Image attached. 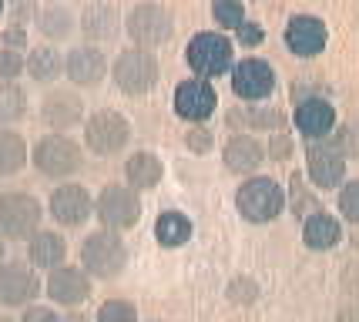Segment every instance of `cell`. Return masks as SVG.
Segmentation results:
<instances>
[{"mask_svg": "<svg viewBox=\"0 0 359 322\" xmlns=\"http://www.w3.org/2000/svg\"><path fill=\"white\" fill-rule=\"evenodd\" d=\"M235 208L252 225H266L272 218H279L282 208H285V188L276 178H266V175L245 178L235 192Z\"/></svg>", "mask_w": 359, "mask_h": 322, "instance_id": "6da1fadb", "label": "cell"}, {"mask_svg": "<svg viewBox=\"0 0 359 322\" xmlns=\"http://www.w3.org/2000/svg\"><path fill=\"white\" fill-rule=\"evenodd\" d=\"M81 269L91 279H118L128 269V246L121 242V235L111 229L91 232L81 242Z\"/></svg>", "mask_w": 359, "mask_h": 322, "instance_id": "7a4b0ae2", "label": "cell"}, {"mask_svg": "<svg viewBox=\"0 0 359 322\" xmlns=\"http://www.w3.org/2000/svg\"><path fill=\"white\" fill-rule=\"evenodd\" d=\"M94 215L97 222L111 232H128L138 225L141 218V199L131 185L111 182L101 188V195L94 199Z\"/></svg>", "mask_w": 359, "mask_h": 322, "instance_id": "3957f363", "label": "cell"}, {"mask_svg": "<svg viewBox=\"0 0 359 322\" xmlns=\"http://www.w3.org/2000/svg\"><path fill=\"white\" fill-rule=\"evenodd\" d=\"M31 161L47 178H71L74 171L84 168V152H81L78 141H71L67 135H44L34 145Z\"/></svg>", "mask_w": 359, "mask_h": 322, "instance_id": "277c9868", "label": "cell"}, {"mask_svg": "<svg viewBox=\"0 0 359 322\" xmlns=\"http://www.w3.org/2000/svg\"><path fill=\"white\" fill-rule=\"evenodd\" d=\"M232 58H235L232 41H229L225 34H215V31L195 34L185 47V61L198 77L225 74V71L232 67Z\"/></svg>", "mask_w": 359, "mask_h": 322, "instance_id": "5b68a950", "label": "cell"}, {"mask_svg": "<svg viewBox=\"0 0 359 322\" xmlns=\"http://www.w3.org/2000/svg\"><path fill=\"white\" fill-rule=\"evenodd\" d=\"M125 31L135 41V47H158L165 44L175 31V20L168 14V7H161L155 0L135 4L125 17Z\"/></svg>", "mask_w": 359, "mask_h": 322, "instance_id": "8992f818", "label": "cell"}, {"mask_svg": "<svg viewBox=\"0 0 359 322\" xmlns=\"http://www.w3.org/2000/svg\"><path fill=\"white\" fill-rule=\"evenodd\" d=\"M44 222V205L27 192L0 195V235L4 239H31Z\"/></svg>", "mask_w": 359, "mask_h": 322, "instance_id": "52a82bcc", "label": "cell"}, {"mask_svg": "<svg viewBox=\"0 0 359 322\" xmlns=\"http://www.w3.org/2000/svg\"><path fill=\"white\" fill-rule=\"evenodd\" d=\"M114 84L125 94H148L158 84V61L148 47H125L111 67Z\"/></svg>", "mask_w": 359, "mask_h": 322, "instance_id": "ba28073f", "label": "cell"}, {"mask_svg": "<svg viewBox=\"0 0 359 322\" xmlns=\"http://www.w3.org/2000/svg\"><path fill=\"white\" fill-rule=\"evenodd\" d=\"M131 141V124L125 114L118 111H94L88 124H84V145L94 154H118L125 152V145Z\"/></svg>", "mask_w": 359, "mask_h": 322, "instance_id": "9c48e42d", "label": "cell"}, {"mask_svg": "<svg viewBox=\"0 0 359 322\" xmlns=\"http://www.w3.org/2000/svg\"><path fill=\"white\" fill-rule=\"evenodd\" d=\"M47 212H50V218H54L57 225H64V229H81V225L94 215V199L88 195L84 185L64 182L50 192Z\"/></svg>", "mask_w": 359, "mask_h": 322, "instance_id": "30bf717a", "label": "cell"}, {"mask_svg": "<svg viewBox=\"0 0 359 322\" xmlns=\"http://www.w3.org/2000/svg\"><path fill=\"white\" fill-rule=\"evenodd\" d=\"M37 295H41V279L27 262H0V306H31Z\"/></svg>", "mask_w": 359, "mask_h": 322, "instance_id": "8fae6325", "label": "cell"}, {"mask_svg": "<svg viewBox=\"0 0 359 322\" xmlns=\"http://www.w3.org/2000/svg\"><path fill=\"white\" fill-rule=\"evenodd\" d=\"M44 289H47V299H50V302L78 309L81 302H88V295H91V276H88L81 265H57V269H50Z\"/></svg>", "mask_w": 359, "mask_h": 322, "instance_id": "7c38bea8", "label": "cell"}, {"mask_svg": "<svg viewBox=\"0 0 359 322\" xmlns=\"http://www.w3.org/2000/svg\"><path fill=\"white\" fill-rule=\"evenodd\" d=\"M306 168H309V178L316 188H336L346 178V158L332 141L323 138L306 148Z\"/></svg>", "mask_w": 359, "mask_h": 322, "instance_id": "4fadbf2b", "label": "cell"}, {"mask_svg": "<svg viewBox=\"0 0 359 322\" xmlns=\"http://www.w3.org/2000/svg\"><path fill=\"white\" fill-rule=\"evenodd\" d=\"M232 91L242 101H262L276 91V71L262 58H245L232 67Z\"/></svg>", "mask_w": 359, "mask_h": 322, "instance_id": "5bb4252c", "label": "cell"}, {"mask_svg": "<svg viewBox=\"0 0 359 322\" xmlns=\"http://www.w3.org/2000/svg\"><path fill=\"white\" fill-rule=\"evenodd\" d=\"M64 71L71 77V84H78V88H97V84L104 81V74H108V58H104L101 47L78 44L67 51Z\"/></svg>", "mask_w": 359, "mask_h": 322, "instance_id": "9a60e30c", "label": "cell"}, {"mask_svg": "<svg viewBox=\"0 0 359 322\" xmlns=\"http://www.w3.org/2000/svg\"><path fill=\"white\" fill-rule=\"evenodd\" d=\"M215 107H219V98H215L208 81L191 77V81H182V84L175 88V111H178L185 121L202 124Z\"/></svg>", "mask_w": 359, "mask_h": 322, "instance_id": "2e32d148", "label": "cell"}, {"mask_svg": "<svg viewBox=\"0 0 359 322\" xmlns=\"http://www.w3.org/2000/svg\"><path fill=\"white\" fill-rule=\"evenodd\" d=\"M326 41H329L326 24L313 14H296L285 24V44L299 58H316L326 47Z\"/></svg>", "mask_w": 359, "mask_h": 322, "instance_id": "e0dca14e", "label": "cell"}, {"mask_svg": "<svg viewBox=\"0 0 359 322\" xmlns=\"http://www.w3.org/2000/svg\"><path fill=\"white\" fill-rule=\"evenodd\" d=\"M41 118L54 131H67V128L84 121V101H81V94L67 91V88H54L41 101Z\"/></svg>", "mask_w": 359, "mask_h": 322, "instance_id": "ac0fdd59", "label": "cell"}, {"mask_svg": "<svg viewBox=\"0 0 359 322\" xmlns=\"http://www.w3.org/2000/svg\"><path fill=\"white\" fill-rule=\"evenodd\" d=\"M296 128L309 141H323L336 128V107L329 105L326 98H319V94L302 98L296 105Z\"/></svg>", "mask_w": 359, "mask_h": 322, "instance_id": "d6986e66", "label": "cell"}, {"mask_svg": "<svg viewBox=\"0 0 359 322\" xmlns=\"http://www.w3.org/2000/svg\"><path fill=\"white\" fill-rule=\"evenodd\" d=\"M81 34L94 41V44H101V41H114L118 34H121V14H118V7L108 4V0H94L84 7V14H81Z\"/></svg>", "mask_w": 359, "mask_h": 322, "instance_id": "ffe728a7", "label": "cell"}, {"mask_svg": "<svg viewBox=\"0 0 359 322\" xmlns=\"http://www.w3.org/2000/svg\"><path fill=\"white\" fill-rule=\"evenodd\" d=\"M339 239H343L339 218L323 212V208H316V212L302 222V242L313 248V252H329V248L339 246Z\"/></svg>", "mask_w": 359, "mask_h": 322, "instance_id": "44dd1931", "label": "cell"}, {"mask_svg": "<svg viewBox=\"0 0 359 322\" xmlns=\"http://www.w3.org/2000/svg\"><path fill=\"white\" fill-rule=\"evenodd\" d=\"M67 259V242H64L61 232H34L27 239V262L34 269H57Z\"/></svg>", "mask_w": 359, "mask_h": 322, "instance_id": "7402d4cb", "label": "cell"}, {"mask_svg": "<svg viewBox=\"0 0 359 322\" xmlns=\"http://www.w3.org/2000/svg\"><path fill=\"white\" fill-rule=\"evenodd\" d=\"M262 161H266V148L252 135H235L225 145V168L235 175H252V171H259Z\"/></svg>", "mask_w": 359, "mask_h": 322, "instance_id": "603a6c76", "label": "cell"}, {"mask_svg": "<svg viewBox=\"0 0 359 322\" xmlns=\"http://www.w3.org/2000/svg\"><path fill=\"white\" fill-rule=\"evenodd\" d=\"M161 175H165V165H161V158H158L155 152H135L125 161V178L135 192L155 188V185L161 182Z\"/></svg>", "mask_w": 359, "mask_h": 322, "instance_id": "cb8c5ba5", "label": "cell"}, {"mask_svg": "<svg viewBox=\"0 0 359 322\" xmlns=\"http://www.w3.org/2000/svg\"><path fill=\"white\" fill-rule=\"evenodd\" d=\"M191 218H188L185 212H175V208H168V212L158 215L155 222V239L161 248H182L191 239Z\"/></svg>", "mask_w": 359, "mask_h": 322, "instance_id": "d4e9b609", "label": "cell"}, {"mask_svg": "<svg viewBox=\"0 0 359 322\" xmlns=\"http://www.w3.org/2000/svg\"><path fill=\"white\" fill-rule=\"evenodd\" d=\"M27 161H31L27 141L11 128H0V178H11L17 171H24Z\"/></svg>", "mask_w": 359, "mask_h": 322, "instance_id": "484cf974", "label": "cell"}, {"mask_svg": "<svg viewBox=\"0 0 359 322\" xmlns=\"http://www.w3.org/2000/svg\"><path fill=\"white\" fill-rule=\"evenodd\" d=\"M61 71H64V58H61L57 47L41 44L27 54V74H31L34 81H41V84H50Z\"/></svg>", "mask_w": 359, "mask_h": 322, "instance_id": "4316f807", "label": "cell"}, {"mask_svg": "<svg viewBox=\"0 0 359 322\" xmlns=\"http://www.w3.org/2000/svg\"><path fill=\"white\" fill-rule=\"evenodd\" d=\"M27 114V91L17 81H0V121L14 124Z\"/></svg>", "mask_w": 359, "mask_h": 322, "instance_id": "83f0119b", "label": "cell"}, {"mask_svg": "<svg viewBox=\"0 0 359 322\" xmlns=\"http://www.w3.org/2000/svg\"><path fill=\"white\" fill-rule=\"evenodd\" d=\"M37 27L50 41H64V37H71V31H74V17H71L67 7H44L37 14Z\"/></svg>", "mask_w": 359, "mask_h": 322, "instance_id": "f1b7e54d", "label": "cell"}, {"mask_svg": "<svg viewBox=\"0 0 359 322\" xmlns=\"http://www.w3.org/2000/svg\"><path fill=\"white\" fill-rule=\"evenodd\" d=\"M238 121H245L249 128H279V111L276 107H235L232 111V124Z\"/></svg>", "mask_w": 359, "mask_h": 322, "instance_id": "f546056e", "label": "cell"}, {"mask_svg": "<svg viewBox=\"0 0 359 322\" xmlns=\"http://www.w3.org/2000/svg\"><path fill=\"white\" fill-rule=\"evenodd\" d=\"M289 205H292L296 218H309V215L319 208V201H316V195L309 192V188H306L302 175H292V188H289Z\"/></svg>", "mask_w": 359, "mask_h": 322, "instance_id": "4dcf8cb0", "label": "cell"}, {"mask_svg": "<svg viewBox=\"0 0 359 322\" xmlns=\"http://www.w3.org/2000/svg\"><path fill=\"white\" fill-rule=\"evenodd\" d=\"M94 322H138V309L128 299H108V302H101Z\"/></svg>", "mask_w": 359, "mask_h": 322, "instance_id": "1f68e13d", "label": "cell"}, {"mask_svg": "<svg viewBox=\"0 0 359 322\" xmlns=\"http://www.w3.org/2000/svg\"><path fill=\"white\" fill-rule=\"evenodd\" d=\"M212 17L222 27H238V24H245V4L242 0H215L212 4Z\"/></svg>", "mask_w": 359, "mask_h": 322, "instance_id": "d6a6232c", "label": "cell"}, {"mask_svg": "<svg viewBox=\"0 0 359 322\" xmlns=\"http://www.w3.org/2000/svg\"><path fill=\"white\" fill-rule=\"evenodd\" d=\"M339 215L346 222L359 225V178L343 185V192H339Z\"/></svg>", "mask_w": 359, "mask_h": 322, "instance_id": "836d02e7", "label": "cell"}, {"mask_svg": "<svg viewBox=\"0 0 359 322\" xmlns=\"http://www.w3.org/2000/svg\"><path fill=\"white\" fill-rule=\"evenodd\" d=\"M24 67H27V61H24L20 51H14V47H4L0 51V81H14Z\"/></svg>", "mask_w": 359, "mask_h": 322, "instance_id": "e575fe53", "label": "cell"}, {"mask_svg": "<svg viewBox=\"0 0 359 322\" xmlns=\"http://www.w3.org/2000/svg\"><path fill=\"white\" fill-rule=\"evenodd\" d=\"M329 141L343 152V158L359 154V124H343V128H339V135H332Z\"/></svg>", "mask_w": 359, "mask_h": 322, "instance_id": "d590c367", "label": "cell"}, {"mask_svg": "<svg viewBox=\"0 0 359 322\" xmlns=\"http://www.w3.org/2000/svg\"><path fill=\"white\" fill-rule=\"evenodd\" d=\"M229 299L238 302V306H252L255 299H259V282H252V279H235L232 286H229Z\"/></svg>", "mask_w": 359, "mask_h": 322, "instance_id": "8d00e7d4", "label": "cell"}, {"mask_svg": "<svg viewBox=\"0 0 359 322\" xmlns=\"http://www.w3.org/2000/svg\"><path fill=\"white\" fill-rule=\"evenodd\" d=\"M185 145H188V148H191L195 154L212 152V131H208V128H202V124H195V128H188Z\"/></svg>", "mask_w": 359, "mask_h": 322, "instance_id": "74e56055", "label": "cell"}, {"mask_svg": "<svg viewBox=\"0 0 359 322\" xmlns=\"http://www.w3.org/2000/svg\"><path fill=\"white\" fill-rule=\"evenodd\" d=\"M20 322H61V316H57L50 306H24Z\"/></svg>", "mask_w": 359, "mask_h": 322, "instance_id": "f35d334b", "label": "cell"}, {"mask_svg": "<svg viewBox=\"0 0 359 322\" xmlns=\"http://www.w3.org/2000/svg\"><path fill=\"white\" fill-rule=\"evenodd\" d=\"M235 31H238V41H242V44H245V47H255V44H262V37H266V34H262V27H259V24H238Z\"/></svg>", "mask_w": 359, "mask_h": 322, "instance_id": "ab89813d", "label": "cell"}, {"mask_svg": "<svg viewBox=\"0 0 359 322\" xmlns=\"http://www.w3.org/2000/svg\"><path fill=\"white\" fill-rule=\"evenodd\" d=\"M4 47H14V51H24V47H27V31H24L20 24H14V27H7V31H4Z\"/></svg>", "mask_w": 359, "mask_h": 322, "instance_id": "60d3db41", "label": "cell"}, {"mask_svg": "<svg viewBox=\"0 0 359 322\" xmlns=\"http://www.w3.org/2000/svg\"><path fill=\"white\" fill-rule=\"evenodd\" d=\"M11 14H14V24H24L37 14V7H34V0H11Z\"/></svg>", "mask_w": 359, "mask_h": 322, "instance_id": "b9f144b4", "label": "cell"}, {"mask_svg": "<svg viewBox=\"0 0 359 322\" xmlns=\"http://www.w3.org/2000/svg\"><path fill=\"white\" fill-rule=\"evenodd\" d=\"M272 154H276V158H285V154H289V138H285V135H272Z\"/></svg>", "mask_w": 359, "mask_h": 322, "instance_id": "7bdbcfd3", "label": "cell"}, {"mask_svg": "<svg viewBox=\"0 0 359 322\" xmlns=\"http://www.w3.org/2000/svg\"><path fill=\"white\" fill-rule=\"evenodd\" d=\"M336 322H359V306L343 309V312H339V319H336Z\"/></svg>", "mask_w": 359, "mask_h": 322, "instance_id": "ee69618b", "label": "cell"}, {"mask_svg": "<svg viewBox=\"0 0 359 322\" xmlns=\"http://www.w3.org/2000/svg\"><path fill=\"white\" fill-rule=\"evenodd\" d=\"M61 322H88V319H84V316H78V312H74V316H67V319H61Z\"/></svg>", "mask_w": 359, "mask_h": 322, "instance_id": "f6af8a7d", "label": "cell"}, {"mask_svg": "<svg viewBox=\"0 0 359 322\" xmlns=\"http://www.w3.org/2000/svg\"><path fill=\"white\" fill-rule=\"evenodd\" d=\"M4 252H7V242H4V235H0V262H4Z\"/></svg>", "mask_w": 359, "mask_h": 322, "instance_id": "bcb514c9", "label": "cell"}, {"mask_svg": "<svg viewBox=\"0 0 359 322\" xmlns=\"http://www.w3.org/2000/svg\"><path fill=\"white\" fill-rule=\"evenodd\" d=\"M0 322H17V319H11V316H0Z\"/></svg>", "mask_w": 359, "mask_h": 322, "instance_id": "7dc6e473", "label": "cell"}, {"mask_svg": "<svg viewBox=\"0 0 359 322\" xmlns=\"http://www.w3.org/2000/svg\"><path fill=\"white\" fill-rule=\"evenodd\" d=\"M4 7H7V0H0V14H4Z\"/></svg>", "mask_w": 359, "mask_h": 322, "instance_id": "c3c4849f", "label": "cell"}, {"mask_svg": "<svg viewBox=\"0 0 359 322\" xmlns=\"http://www.w3.org/2000/svg\"><path fill=\"white\" fill-rule=\"evenodd\" d=\"M151 322H161V319H151Z\"/></svg>", "mask_w": 359, "mask_h": 322, "instance_id": "681fc988", "label": "cell"}]
</instances>
